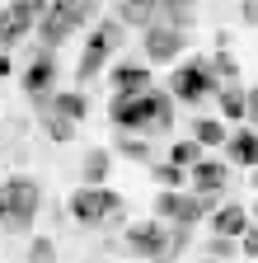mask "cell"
I'll return each mask as SVG.
<instances>
[{"instance_id": "obj_1", "label": "cell", "mask_w": 258, "mask_h": 263, "mask_svg": "<svg viewBox=\"0 0 258 263\" xmlns=\"http://www.w3.org/2000/svg\"><path fill=\"white\" fill-rule=\"evenodd\" d=\"M108 118L117 132H132V137H155V132L174 127V99L165 89H136V94H113Z\"/></svg>"}, {"instance_id": "obj_2", "label": "cell", "mask_w": 258, "mask_h": 263, "mask_svg": "<svg viewBox=\"0 0 258 263\" xmlns=\"http://www.w3.org/2000/svg\"><path fill=\"white\" fill-rule=\"evenodd\" d=\"M192 230L188 226H169V221H136L127 230V249H132L141 263H169L183 245H188Z\"/></svg>"}, {"instance_id": "obj_3", "label": "cell", "mask_w": 258, "mask_h": 263, "mask_svg": "<svg viewBox=\"0 0 258 263\" xmlns=\"http://www.w3.org/2000/svg\"><path fill=\"white\" fill-rule=\"evenodd\" d=\"M94 14H99V0H47V10H43V19H38V43L52 52V47H61L71 38V33H80Z\"/></svg>"}, {"instance_id": "obj_4", "label": "cell", "mask_w": 258, "mask_h": 263, "mask_svg": "<svg viewBox=\"0 0 258 263\" xmlns=\"http://www.w3.org/2000/svg\"><path fill=\"white\" fill-rule=\"evenodd\" d=\"M38 207H43L38 179L14 174V179H5V183H0V226H5V230L24 235V230L38 221Z\"/></svg>"}, {"instance_id": "obj_5", "label": "cell", "mask_w": 258, "mask_h": 263, "mask_svg": "<svg viewBox=\"0 0 258 263\" xmlns=\"http://www.w3.org/2000/svg\"><path fill=\"white\" fill-rule=\"evenodd\" d=\"M207 94H221L207 57H188V61H178L169 71V99H178V104H202Z\"/></svg>"}, {"instance_id": "obj_6", "label": "cell", "mask_w": 258, "mask_h": 263, "mask_svg": "<svg viewBox=\"0 0 258 263\" xmlns=\"http://www.w3.org/2000/svg\"><path fill=\"white\" fill-rule=\"evenodd\" d=\"M117 47H122V24H117V19H104V24H94L89 43H85V52H80V66H75V80H80V85H89L94 76L104 71V61H108Z\"/></svg>"}, {"instance_id": "obj_7", "label": "cell", "mask_w": 258, "mask_h": 263, "mask_svg": "<svg viewBox=\"0 0 258 263\" xmlns=\"http://www.w3.org/2000/svg\"><path fill=\"white\" fill-rule=\"evenodd\" d=\"M127 202L113 193V188H75L71 197V216L80 226H108V221H122Z\"/></svg>"}, {"instance_id": "obj_8", "label": "cell", "mask_w": 258, "mask_h": 263, "mask_svg": "<svg viewBox=\"0 0 258 263\" xmlns=\"http://www.w3.org/2000/svg\"><path fill=\"white\" fill-rule=\"evenodd\" d=\"M216 197H197V193H178V188H165L155 197V221H169V226H197L207 212H211Z\"/></svg>"}, {"instance_id": "obj_9", "label": "cell", "mask_w": 258, "mask_h": 263, "mask_svg": "<svg viewBox=\"0 0 258 263\" xmlns=\"http://www.w3.org/2000/svg\"><path fill=\"white\" fill-rule=\"evenodd\" d=\"M43 10H47V0H10V5L0 10V52L14 47L19 38H28V33L38 28Z\"/></svg>"}, {"instance_id": "obj_10", "label": "cell", "mask_w": 258, "mask_h": 263, "mask_svg": "<svg viewBox=\"0 0 258 263\" xmlns=\"http://www.w3.org/2000/svg\"><path fill=\"white\" fill-rule=\"evenodd\" d=\"M183 43H188V33H183V28H169V24H160V19L146 28V57L160 61V66H165V61H178V57H183Z\"/></svg>"}, {"instance_id": "obj_11", "label": "cell", "mask_w": 258, "mask_h": 263, "mask_svg": "<svg viewBox=\"0 0 258 263\" xmlns=\"http://www.w3.org/2000/svg\"><path fill=\"white\" fill-rule=\"evenodd\" d=\"M24 89H28V99H33V104H43L47 94H56V61H52L47 47H43L33 61H28V71H24Z\"/></svg>"}, {"instance_id": "obj_12", "label": "cell", "mask_w": 258, "mask_h": 263, "mask_svg": "<svg viewBox=\"0 0 258 263\" xmlns=\"http://www.w3.org/2000/svg\"><path fill=\"white\" fill-rule=\"evenodd\" d=\"M207 226H211V235L240 240L244 230H249V207H244V202H225V207H216V212L207 216Z\"/></svg>"}, {"instance_id": "obj_13", "label": "cell", "mask_w": 258, "mask_h": 263, "mask_svg": "<svg viewBox=\"0 0 258 263\" xmlns=\"http://www.w3.org/2000/svg\"><path fill=\"white\" fill-rule=\"evenodd\" d=\"M225 179H230V170H225V164L221 160H197V164H192V193H197V197H216L221 188H225Z\"/></svg>"}, {"instance_id": "obj_14", "label": "cell", "mask_w": 258, "mask_h": 263, "mask_svg": "<svg viewBox=\"0 0 258 263\" xmlns=\"http://www.w3.org/2000/svg\"><path fill=\"white\" fill-rule=\"evenodd\" d=\"M225 155H230V164H244V170H258V132L253 127H240L225 137Z\"/></svg>"}, {"instance_id": "obj_15", "label": "cell", "mask_w": 258, "mask_h": 263, "mask_svg": "<svg viewBox=\"0 0 258 263\" xmlns=\"http://www.w3.org/2000/svg\"><path fill=\"white\" fill-rule=\"evenodd\" d=\"M38 108H47V113H61V118H71V122H80L85 113H89V99H85V89H56V94H47Z\"/></svg>"}, {"instance_id": "obj_16", "label": "cell", "mask_w": 258, "mask_h": 263, "mask_svg": "<svg viewBox=\"0 0 258 263\" xmlns=\"http://www.w3.org/2000/svg\"><path fill=\"white\" fill-rule=\"evenodd\" d=\"M160 19V0H117V24L127 28H150Z\"/></svg>"}, {"instance_id": "obj_17", "label": "cell", "mask_w": 258, "mask_h": 263, "mask_svg": "<svg viewBox=\"0 0 258 263\" xmlns=\"http://www.w3.org/2000/svg\"><path fill=\"white\" fill-rule=\"evenodd\" d=\"M113 89L117 94H136V89H150V71L136 61H122L117 71H113Z\"/></svg>"}, {"instance_id": "obj_18", "label": "cell", "mask_w": 258, "mask_h": 263, "mask_svg": "<svg viewBox=\"0 0 258 263\" xmlns=\"http://www.w3.org/2000/svg\"><path fill=\"white\" fill-rule=\"evenodd\" d=\"M192 14H197L192 0H160V24H169V28H183V33H188Z\"/></svg>"}, {"instance_id": "obj_19", "label": "cell", "mask_w": 258, "mask_h": 263, "mask_svg": "<svg viewBox=\"0 0 258 263\" xmlns=\"http://www.w3.org/2000/svg\"><path fill=\"white\" fill-rule=\"evenodd\" d=\"M225 137H230V132H225L221 118H197L192 122V141L197 146H225Z\"/></svg>"}, {"instance_id": "obj_20", "label": "cell", "mask_w": 258, "mask_h": 263, "mask_svg": "<svg viewBox=\"0 0 258 263\" xmlns=\"http://www.w3.org/2000/svg\"><path fill=\"white\" fill-rule=\"evenodd\" d=\"M80 174H85V188H104V179H108V151H89Z\"/></svg>"}, {"instance_id": "obj_21", "label": "cell", "mask_w": 258, "mask_h": 263, "mask_svg": "<svg viewBox=\"0 0 258 263\" xmlns=\"http://www.w3.org/2000/svg\"><path fill=\"white\" fill-rule=\"evenodd\" d=\"M216 99H221V118H230V122H244V89H240V85H225Z\"/></svg>"}, {"instance_id": "obj_22", "label": "cell", "mask_w": 258, "mask_h": 263, "mask_svg": "<svg viewBox=\"0 0 258 263\" xmlns=\"http://www.w3.org/2000/svg\"><path fill=\"white\" fill-rule=\"evenodd\" d=\"M207 61H211V76H216V85H221V89L240 80V66H235V57H230V52H216V57H207Z\"/></svg>"}, {"instance_id": "obj_23", "label": "cell", "mask_w": 258, "mask_h": 263, "mask_svg": "<svg viewBox=\"0 0 258 263\" xmlns=\"http://www.w3.org/2000/svg\"><path fill=\"white\" fill-rule=\"evenodd\" d=\"M38 113H43V132H47L52 141H71V137H75V122H71V118L47 113V108H38Z\"/></svg>"}, {"instance_id": "obj_24", "label": "cell", "mask_w": 258, "mask_h": 263, "mask_svg": "<svg viewBox=\"0 0 258 263\" xmlns=\"http://www.w3.org/2000/svg\"><path fill=\"white\" fill-rule=\"evenodd\" d=\"M117 151H122L127 160H141V164H150V146H146L141 137H132V132H117Z\"/></svg>"}, {"instance_id": "obj_25", "label": "cell", "mask_w": 258, "mask_h": 263, "mask_svg": "<svg viewBox=\"0 0 258 263\" xmlns=\"http://www.w3.org/2000/svg\"><path fill=\"white\" fill-rule=\"evenodd\" d=\"M197 160H202V146H197V141H178V146L169 151V164H178V170H192Z\"/></svg>"}, {"instance_id": "obj_26", "label": "cell", "mask_w": 258, "mask_h": 263, "mask_svg": "<svg viewBox=\"0 0 258 263\" xmlns=\"http://www.w3.org/2000/svg\"><path fill=\"white\" fill-rule=\"evenodd\" d=\"M155 179L165 188H183V170H178V164H155Z\"/></svg>"}, {"instance_id": "obj_27", "label": "cell", "mask_w": 258, "mask_h": 263, "mask_svg": "<svg viewBox=\"0 0 258 263\" xmlns=\"http://www.w3.org/2000/svg\"><path fill=\"white\" fill-rule=\"evenodd\" d=\"M240 249V240H225V235H211V258H230Z\"/></svg>"}, {"instance_id": "obj_28", "label": "cell", "mask_w": 258, "mask_h": 263, "mask_svg": "<svg viewBox=\"0 0 258 263\" xmlns=\"http://www.w3.org/2000/svg\"><path fill=\"white\" fill-rule=\"evenodd\" d=\"M240 249H244V258H258V226H249L240 235Z\"/></svg>"}, {"instance_id": "obj_29", "label": "cell", "mask_w": 258, "mask_h": 263, "mask_svg": "<svg viewBox=\"0 0 258 263\" xmlns=\"http://www.w3.org/2000/svg\"><path fill=\"white\" fill-rule=\"evenodd\" d=\"M244 122L258 132V89H249V94H244Z\"/></svg>"}, {"instance_id": "obj_30", "label": "cell", "mask_w": 258, "mask_h": 263, "mask_svg": "<svg viewBox=\"0 0 258 263\" xmlns=\"http://www.w3.org/2000/svg\"><path fill=\"white\" fill-rule=\"evenodd\" d=\"M33 263H52L56 258V249H52V240H33V254H28Z\"/></svg>"}, {"instance_id": "obj_31", "label": "cell", "mask_w": 258, "mask_h": 263, "mask_svg": "<svg viewBox=\"0 0 258 263\" xmlns=\"http://www.w3.org/2000/svg\"><path fill=\"white\" fill-rule=\"evenodd\" d=\"M240 14H244V24L258 28V0H240Z\"/></svg>"}, {"instance_id": "obj_32", "label": "cell", "mask_w": 258, "mask_h": 263, "mask_svg": "<svg viewBox=\"0 0 258 263\" xmlns=\"http://www.w3.org/2000/svg\"><path fill=\"white\" fill-rule=\"evenodd\" d=\"M0 76H10V61H5V52H0Z\"/></svg>"}, {"instance_id": "obj_33", "label": "cell", "mask_w": 258, "mask_h": 263, "mask_svg": "<svg viewBox=\"0 0 258 263\" xmlns=\"http://www.w3.org/2000/svg\"><path fill=\"white\" fill-rule=\"evenodd\" d=\"M253 188H258V170H253Z\"/></svg>"}, {"instance_id": "obj_34", "label": "cell", "mask_w": 258, "mask_h": 263, "mask_svg": "<svg viewBox=\"0 0 258 263\" xmlns=\"http://www.w3.org/2000/svg\"><path fill=\"white\" fill-rule=\"evenodd\" d=\"M253 216H258V202H253Z\"/></svg>"}, {"instance_id": "obj_35", "label": "cell", "mask_w": 258, "mask_h": 263, "mask_svg": "<svg viewBox=\"0 0 258 263\" xmlns=\"http://www.w3.org/2000/svg\"><path fill=\"white\" fill-rule=\"evenodd\" d=\"M207 263H221V258H207Z\"/></svg>"}, {"instance_id": "obj_36", "label": "cell", "mask_w": 258, "mask_h": 263, "mask_svg": "<svg viewBox=\"0 0 258 263\" xmlns=\"http://www.w3.org/2000/svg\"><path fill=\"white\" fill-rule=\"evenodd\" d=\"M249 263H258V258H249Z\"/></svg>"}]
</instances>
